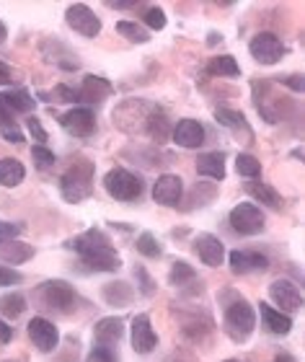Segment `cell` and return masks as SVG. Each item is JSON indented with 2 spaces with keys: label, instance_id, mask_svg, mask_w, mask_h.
<instances>
[{
  "label": "cell",
  "instance_id": "obj_1",
  "mask_svg": "<svg viewBox=\"0 0 305 362\" xmlns=\"http://www.w3.org/2000/svg\"><path fill=\"white\" fill-rule=\"evenodd\" d=\"M73 246H76L80 259H83L91 269H96V272L119 269V254H116V249L107 238V233H101L96 228L85 230L83 235H78L76 241H73Z\"/></svg>",
  "mask_w": 305,
  "mask_h": 362
},
{
  "label": "cell",
  "instance_id": "obj_2",
  "mask_svg": "<svg viewBox=\"0 0 305 362\" xmlns=\"http://www.w3.org/2000/svg\"><path fill=\"white\" fill-rule=\"evenodd\" d=\"M91 179H93V166H91V163L73 166L68 174L60 179L62 197H65L68 202H83L85 197L91 194Z\"/></svg>",
  "mask_w": 305,
  "mask_h": 362
},
{
  "label": "cell",
  "instance_id": "obj_3",
  "mask_svg": "<svg viewBox=\"0 0 305 362\" xmlns=\"http://www.w3.org/2000/svg\"><path fill=\"white\" fill-rule=\"evenodd\" d=\"M225 321H228V329L233 334V339H249V334L253 332V324H256V316H253V308L249 305V300L244 298H233L225 308Z\"/></svg>",
  "mask_w": 305,
  "mask_h": 362
},
{
  "label": "cell",
  "instance_id": "obj_4",
  "mask_svg": "<svg viewBox=\"0 0 305 362\" xmlns=\"http://www.w3.org/2000/svg\"><path fill=\"white\" fill-rule=\"evenodd\" d=\"M104 187L114 199L119 202H132L143 194V184L135 174L124 171V168H112L107 176H104Z\"/></svg>",
  "mask_w": 305,
  "mask_h": 362
},
{
  "label": "cell",
  "instance_id": "obj_5",
  "mask_svg": "<svg viewBox=\"0 0 305 362\" xmlns=\"http://www.w3.org/2000/svg\"><path fill=\"white\" fill-rule=\"evenodd\" d=\"M230 226L241 235H256L264 230V215H261V210L256 204L241 202L230 212Z\"/></svg>",
  "mask_w": 305,
  "mask_h": 362
},
{
  "label": "cell",
  "instance_id": "obj_6",
  "mask_svg": "<svg viewBox=\"0 0 305 362\" xmlns=\"http://www.w3.org/2000/svg\"><path fill=\"white\" fill-rule=\"evenodd\" d=\"M249 52H251L253 60L261 62V65H275V62L282 60L285 45L275 37V34L264 31V34H256V37L251 39V45H249Z\"/></svg>",
  "mask_w": 305,
  "mask_h": 362
},
{
  "label": "cell",
  "instance_id": "obj_7",
  "mask_svg": "<svg viewBox=\"0 0 305 362\" xmlns=\"http://www.w3.org/2000/svg\"><path fill=\"white\" fill-rule=\"evenodd\" d=\"M65 18H68L70 26H73L78 34H83V37H96V34L101 31L99 16L93 13L88 6H83V3H76V6H70L68 13H65Z\"/></svg>",
  "mask_w": 305,
  "mask_h": 362
},
{
  "label": "cell",
  "instance_id": "obj_8",
  "mask_svg": "<svg viewBox=\"0 0 305 362\" xmlns=\"http://www.w3.org/2000/svg\"><path fill=\"white\" fill-rule=\"evenodd\" d=\"M60 122H62V127L78 137L91 135L93 127H96V117H93V112L91 109H85V106H76V109L65 112L60 117Z\"/></svg>",
  "mask_w": 305,
  "mask_h": 362
},
{
  "label": "cell",
  "instance_id": "obj_9",
  "mask_svg": "<svg viewBox=\"0 0 305 362\" xmlns=\"http://www.w3.org/2000/svg\"><path fill=\"white\" fill-rule=\"evenodd\" d=\"M181 194H184V184H181V179L174 174L160 176V179L155 181V187H152V199L158 204H163V207L179 204L181 202Z\"/></svg>",
  "mask_w": 305,
  "mask_h": 362
},
{
  "label": "cell",
  "instance_id": "obj_10",
  "mask_svg": "<svg viewBox=\"0 0 305 362\" xmlns=\"http://www.w3.org/2000/svg\"><path fill=\"white\" fill-rule=\"evenodd\" d=\"M29 337L42 352H52V349L57 347V341H60L57 326H54L52 321H47V318H31Z\"/></svg>",
  "mask_w": 305,
  "mask_h": 362
},
{
  "label": "cell",
  "instance_id": "obj_11",
  "mask_svg": "<svg viewBox=\"0 0 305 362\" xmlns=\"http://www.w3.org/2000/svg\"><path fill=\"white\" fill-rule=\"evenodd\" d=\"M269 295H272V300L282 310H298L303 305V295H300V290L292 285L290 279H275L272 287H269Z\"/></svg>",
  "mask_w": 305,
  "mask_h": 362
},
{
  "label": "cell",
  "instance_id": "obj_12",
  "mask_svg": "<svg viewBox=\"0 0 305 362\" xmlns=\"http://www.w3.org/2000/svg\"><path fill=\"white\" fill-rule=\"evenodd\" d=\"M112 93V86L109 81L104 78H96V76H88L83 81V88L80 90H73V101L78 104H91V106H99L104 98Z\"/></svg>",
  "mask_w": 305,
  "mask_h": 362
},
{
  "label": "cell",
  "instance_id": "obj_13",
  "mask_svg": "<svg viewBox=\"0 0 305 362\" xmlns=\"http://www.w3.org/2000/svg\"><path fill=\"white\" fill-rule=\"evenodd\" d=\"M155 344H158V337L152 332L150 318H148L145 313L135 316V321H132V347H135V352L148 355V352L155 349Z\"/></svg>",
  "mask_w": 305,
  "mask_h": 362
},
{
  "label": "cell",
  "instance_id": "obj_14",
  "mask_svg": "<svg viewBox=\"0 0 305 362\" xmlns=\"http://www.w3.org/2000/svg\"><path fill=\"white\" fill-rule=\"evenodd\" d=\"M194 251L207 267H220L225 262V246H222L220 238H215L210 233H202L194 238Z\"/></svg>",
  "mask_w": 305,
  "mask_h": 362
},
{
  "label": "cell",
  "instance_id": "obj_15",
  "mask_svg": "<svg viewBox=\"0 0 305 362\" xmlns=\"http://www.w3.org/2000/svg\"><path fill=\"white\" fill-rule=\"evenodd\" d=\"M176 145L181 148H199L205 143V127L199 124L197 119H179L174 124V132H171Z\"/></svg>",
  "mask_w": 305,
  "mask_h": 362
},
{
  "label": "cell",
  "instance_id": "obj_16",
  "mask_svg": "<svg viewBox=\"0 0 305 362\" xmlns=\"http://www.w3.org/2000/svg\"><path fill=\"white\" fill-rule=\"evenodd\" d=\"M42 293H44V300L47 305H52V308H60V310H68L76 300V290L65 282V279H52V282H47L42 287Z\"/></svg>",
  "mask_w": 305,
  "mask_h": 362
},
{
  "label": "cell",
  "instance_id": "obj_17",
  "mask_svg": "<svg viewBox=\"0 0 305 362\" xmlns=\"http://www.w3.org/2000/svg\"><path fill=\"white\" fill-rule=\"evenodd\" d=\"M269 267V259L264 254H256V251H233L230 254V269L238 272V274H246V272H264Z\"/></svg>",
  "mask_w": 305,
  "mask_h": 362
},
{
  "label": "cell",
  "instance_id": "obj_18",
  "mask_svg": "<svg viewBox=\"0 0 305 362\" xmlns=\"http://www.w3.org/2000/svg\"><path fill=\"white\" fill-rule=\"evenodd\" d=\"M122 332H124L122 318H101L99 324H96V329H93V337H96L99 347H114L122 339Z\"/></svg>",
  "mask_w": 305,
  "mask_h": 362
},
{
  "label": "cell",
  "instance_id": "obj_19",
  "mask_svg": "<svg viewBox=\"0 0 305 362\" xmlns=\"http://www.w3.org/2000/svg\"><path fill=\"white\" fill-rule=\"evenodd\" d=\"M197 171L202 176L222 181L225 179V156L222 153H202L197 158Z\"/></svg>",
  "mask_w": 305,
  "mask_h": 362
},
{
  "label": "cell",
  "instance_id": "obj_20",
  "mask_svg": "<svg viewBox=\"0 0 305 362\" xmlns=\"http://www.w3.org/2000/svg\"><path fill=\"white\" fill-rule=\"evenodd\" d=\"M261 318H264V324H267V329L272 334H287L292 329V318L285 316V313H280V310H275L272 305H267V303H261Z\"/></svg>",
  "mask_w": 305,
  "mask_h": 362
},
{
  "label": "cell",
  "instance_id": "obj_21",
  "mask_svg": "<svg viewBox=\"0 0 305 362\" xmlns=\"http://www.w3.org/2000/svg\"><path fill=\"white\" fill-rule=\"evenodd\" d=\"M26 176L21 160L16 158H0V184L3 187H18Z\"/></svg>",
  "mask_w": 305,
  "mask_h": 362
},
{
  "label": "cell",
  "instance_id": "obj_22",
  "mask_svg": "<svg viewBox=\"0 0 305 362\" xmlns=\"http://www.w3.org/2000/svg\"><path fill=\"white\" fill-rule=\"evenodd\" d=\"M34 249L26 246V243H18V241H6L0 243V259H6L8 264H23L26 259H31Z\"/></svg>",
  "mask_w": 305,
  "mask_h": 362
},
{
  "label": "cell",
  "instance_id": "obj_23",
  "mask_svg": "<svg viewBox=\"0 0 305 362\" xmlns=\"http://www.w3.org/2000/svg\"><path fill=\"white\" fill-rule=\"evenodd\" d=\"M246 192L256 199V202L267 204V207H280L282 204V197L277 194L275 187H269V184H259V181H253V184H246Z\"/></svg>",
  "mask_w": 305,
  "mask_h": 362
},
{
  "label": "cell",
  "instance_id": "obj_24",
  "mask_svg": "<svg viewBox=\"0 0 305 362\" xmlns=\"http://www.w3.org/2000/svg\"><path fill=\"white\" fill-rule=\"evenodd\" d=\"M3 96V101H6V106L11 109V114L16 112H31V106H34V98L29 96V90L23 88H16V90H8V93H0Z\"/></svg>",
  "mask_w": 305,
  "mask_h": 362
},
{
  "label": "cell",
  "instance_id": "obj_25",
  "mask_svg": "<svg viewBox=\"0 0 305 362\" xmlns=\"http://www.w3.org/2000/svg\"><path fill=\"white\" fill-rule=\"evenodd\" d=\"M207 73H210V76L238 78V76H241V68H238V62L233 60L230 54H222V57H215V60H210V65H207Z\"/></svg>",
  "mask_w": 305,
  "mask_h": 362
},
{
  "label": "cell",
  "instance_id": "obj_26",
  "mask_svg": "<svg viewBox=\"0 0 305 362\" xmlns=\"http://www.w3.org/2000/svg\"><path fill=\"white\" fill-rule=\"evenodd\" d=\"M116 31H119L122 37L130 39V42H138V45H145L148 39H150V34H148V31L135 21H119L116 23Z\"/></svg>",
  "mask_w": 305,
  "mask_h": 362
},
{
  "label": "cell",
  "instance_id": "obj_27",
  "mask_svg": "<svg viewBox=\"0 0 305 362\" xmlns=\"http://www.w3.org/2000/svg\"><path fill=\"white\" fill-rule=\"evenodd\" d=\"M0 310H3V316H8V318H18L23 310H26V300H23V295H18V293L6 295V298L0 300Z\"/></svg>",
  "mask_w": 305,
  "mask_h": 362
},
{
  "label": "cell",
  "instance_id": "obj_28",
  "mask_svg": "<svg viewBox=\"0 0 305 362\" xmlns=\"http://www.w3.org/2000/svg\"><path fill=\"white\" fill-rule=\"evenodd\" d=\"M236 168L238 174L246 176V179H256V176L261 174V163L253 156H249V153H241L236 158Z\"/></svg>",
  "mask_w": 305,
  "mask_h": 362
},
{
  "label": "cell",
  "instance_id": "obj_29",
  "mask_svg": "<svg viewBox=\"0 0 305 362\" xmlns=\"http://www.w3.org/2000/svg\"><path fill=\"white\" fill-rule=\"evenodd\" d=\"M215 119L225 124L228 129H246V117L241 112H230V109H217Z\"/></svg>",
  "mask_w": 305,
  "mask_h": 362
},
{
  "label": "cell",
  "instance_id": "obj_30",
  "mask_svg": "<svg viewBox=\"0 0 305 362\" xmlns=\"http://www.w3.org/2000/svg\"><path fill=\"white\" fill-rule=\"evenodd\" d=\"M107 298L112 305H127L132 298V290L124 282H116V285H107Z\"/></svg>",
  "mask_w": 305,
  "mask_h": 362
},
{
  "label": "cell",
  "instance_id": "obj_31",
  "mask_svg": "<svg viewBox=\"0 0 305 362\" xmlns=\"http://www.w3.org/2000/svg\"><path fill=\"white\" fill-rule=\"evenodd\" d=\"M138 251L148 259H158L160 257V243L155 241V235L152 233H143L138 238Z\"/></svg>",
  "mask_w": 305,
  "mask_h": 362
},
{
  "label": "cell",
  "instance_id": "obj_32",
  "mask_svg": "<svg viewBox=\"0 0 305 362\" xmlns=\"http://www.w3.org/2000/svg\"><path fill=\"white\" fill-rule=\"evenodd\" d=\"M197 274H194V269H191L186 262H176L174 267H171V282L174 285H184V282H189V279H194Z\"/></svg>",
  "mask_w": 305,
  "mask_h": 362
},
{
  "label": "cell",
  "instance_id": "obj_33",
  "mask_svg": "<svg viewBox=\"0 0 305 362\" xmlns=\"http://www.w3.org/2000/svg\"><path fill=\"white\" fill-rule=\"evenodd\" d=\"M31 156H34V163H37L42 171H44V168H49V166H54V153L47 151L44 145H34Z\"/></svg>",
  "mask_w": 305,
  "mask_h": 362
},
{
  "label": "cell",
  "instance_id": "obj_34",
  "mask_svg": "<svg viewBox=\"0 0 305 362\" xmlns=\"http://www.w3.org/2000/svg\"><path fill=\"white\" fill-rule=\"evenodd\" d=\"M143 21H145L150 29H163V26H166V13H163L160 8L152 6V8H148V11H145Z\"/></svg>",
  "mask_w": 305,
  "mask_h": 362
},
{
  "label": "cell",
  "instance_id": "obj_35",
  "mask_svg": "<svg viewBox=\"0 0 305 362\" xmlns=\"http://www.w3.org/2000/svg\"><path fill=\"white\" fill-rule=\"evenodd\" d=\"M88 362H116V355L112 347H99V344H96L91 357H88Z\"/></svg>",
  "mask_w": 305,
  "mask_h": 362
},
{
  "label": "cell",
  "instance_id": "obj_36",
  "mask_svg": "<svg viewBox=\"0 0 305 362\" xmlns=\"http://www.w3.org/2000/svg\"><path fill=\"white\" fill-rule=\"evenodd\" d=\"M21 233V228L13 226V223H6V220H0V243L6 241H16V235Z\"/></svg>",
  "mask_w": 305,
  "mask_h": 362
},
{
  "label": "cell",
  "instance_id": "obj_37",
  "mask_svg": "<svg viewBox=\"0 0 305 362\" xmlns=\"http://www.w3.org/2000/svg\"><path fill=\"white\" fill-rule=\"evenodd\" d=\"M13 114H11V109L6 106V101H3V96H0V129H13Z\"/></svg>",
  "mask_w": 305,
  "mask_h": 362
},
{
  "label": "cell",
  "instance_id": "obj_38",
  "mask_svg": "<svg viewBox=\"0 0 305 362\" xmlns=\"http://www.w3.org/2000/svg\"><path fill=\"white\" fill-rule=\"evenodd\" d=\"M16 282H21V274L13 269H8V267H0V287L16 285Z\"/></svg>",
  "mask_w": 305,
  "mask_h": 362
},
{
  "label": "cell",
  "instance_id": "obj_39",
  "mask_svg": "<svg viewBox=\"0 0 305 362\" xmlns=\"http://www.w3.org/2000/svg\"><path fill=\"white\" fill-rule=\"evenodd\" d=\"M26 124H29V132H31V135H34V137H37V143H39V145L47 143V132H44V129H42V122L34 119V117H31V119L26 122Z\"/></svg>",
  "mask_w": 305,
  "mask_h": 362
},
{
  "label": "cell",
  "instance_id": "obj_40",
  "mask_svg": "<svg viewBox=\"0 0 305 362\" xmlns=\"http://www.w3.org/2000/svg\"><path fill=\"white\" fill-rule=\"evenodd\" d=\"M11 339H13V329L6 321H0V344H8Z\"/></svg>",
  "mask_w": 305,
  "mask_h": 362
},
{
  "label": "cell",
  "instance_id": "obj_41",
  "mask_svg": "<svg viewBox=\"0 0 305 362\" xmlns=\"http://www.w3.org/2000/svg\"><path fill=\"white\" fill-rule=\"evenodd\" d=\"M3 137H6L8 143H23V135L18 132V127H13V129H3Z\"/></svg>",
  "mask_w": 305,
  "mask_h": 362
},
{
  "label": "cell",
  "instance_id": "obj_42",
  "mask_svg": "<svg viewBox=\"0 0 305 362\" xmlns=\"http://www.w3.org/2000/svg\"><path fill=\"white\" fill-rule=\"evenodd\" d=\"M11 81V68H8L6 62L0 60V86H6Z\"/></svg>",
  "mask_w": 305,
  "mask_h": 362
},
{
  "label": "cell",
  "instance_id": "obj_43",
  "mask_svg": "<svg viewBox=\"0 0 305 362\" xmlns=\"http://www.w3.org/2000/svg\"><path fill=\"white\" fill-rule=\"evenodd\" d=\"M6 34H8V31H6V26H3V21H0V45H3V42H6Z\"/></svg>",
  "mask_w": 305,
  "mask_h": 362
},
{
  "label": "cell",
  "instance_id": "obj_44",
  "mask_svg": "<svg viewBox=\"0 0 305 362\" xmlns=\"http://www.w3.org/2000/svg\"><path fill=\"white\" fill-rule=\"evenodd\" d=\"M225 362H238V360H225Z\"/></svg>",
  "mask_w": 305,
  "mask_h": 362
},
{
  "label": "cell",
  "instance_id": "obj_45",
  "mask_svg": "<svg viewBox=\"0 0 305 362\" xmlns=\"http://www.w3.org/2000/svg\"><path fill=\"white\" fill-rule=\"evenodd\" d=\"M6 362H13V360H6Z\"/></svg>",
  "mask_w": 305,
  "mask_h": 362
}]
</instances>
